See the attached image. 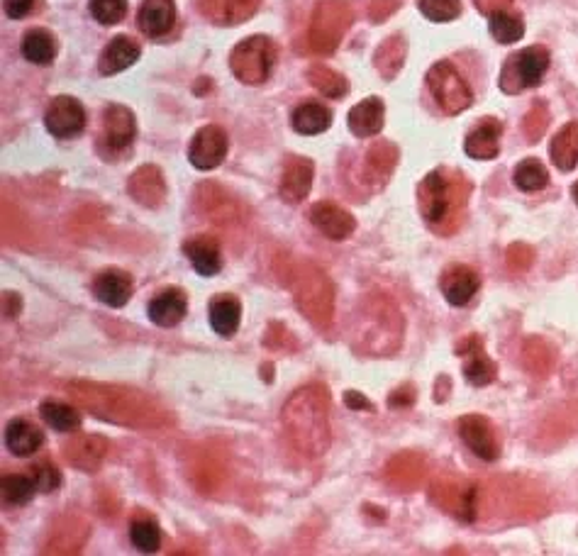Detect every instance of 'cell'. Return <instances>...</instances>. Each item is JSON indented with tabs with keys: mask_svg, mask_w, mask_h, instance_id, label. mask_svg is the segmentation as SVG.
<instances>
[{
	"mask_svg": "<svg viewBox=\"0 0 578 556\" xmlns=\"http://www.w3.org/2000/svg\"><path fill=\"white\" fill-rule=\"evenodd\" d=\"M330 398L322 386H305L286 400L281 422L286 437L303 457H322L330 447Z\"/></svg>",
	"mask_w": 578,
	"mask_h": 556,
	"instance_id": "1",
	"label": "cell"
},
{
	"mask_svg": "<svg viewBox=\"0 0 578 556\" xmlns=\"http://www.w3.org/2000/svg\"><path fill=\"white\" fill-rule=\"evenodd\" d=\"M71 393L100 420L132 427L164 425V408H159L152 398L132 391V388L100 386V383H71Z\"/></svg>",
	"mask_w": 578,
	"mask_h": 556,
	"instance_id": "2",
	"label": "cell"
},
{
	"mask_svg": "<svg viewBox=\"0 0 578 556\" xmlns=\"http://www.w3.org/2000/svg\"><path fill=\"white\" fill-rule=\"evenodd\" d=\"M471 186L461 174H447L444 169L427 174L418 186V205L430 227L449 235L459 225L461 213L469 200Z\"/></svg>",
	"mask_w": 578,
	"mask_h": 556,
	"instance_id": "3",
	"label": "cell"
},
{
	"mask_svg": "<svg viewBox=\"0 0 578 556\" xmlns=\"http://www.w3.org/2000/svg\"><path fill=\"white\" fill-rule=\"evenodd\" d=\"M359 318V344L369 354H393L400 347V335H403V322H400V310L391 298L376 293L361 305Z\"/></svg>",
	"mask_w": 578,
	"mask_h": 556,
	"instance_id": "4",
	"label": "cell"
},
{
	"mask_svg": "<svg viewBox=\"0 0 578 556\" xmlns=\"http://www.w3.org/2000/svg\"><path fill=\"white\" fill-rule=\"evenodd\" d=\"M293 296L305 318L315 327L330 325L332 313H335V288L325 271L315 269V266H305L303 271H298L293 278Z\"/></svg>",
	"mask_w": 578,
	"mask_h": 556,
	"instance_id": "5",
	"label": "cell"
},
{
	"mask_svg": "<svg viewBox=\"0 0 578 556\" xmlns=\"http://www.w3.org/2000/svg\"><path fill=\"white\" fill-rule=\"evenodd\" d=\"M354 13L347 0H325L315 8L310 22V47L318 54H332L352 27Z\"/></svg>",
	"mask_w": 578,
	"mask_h": 556,
	"instance_id": "6",
	"label": "cell"
},
{
	"mask_svg": "<svg viewBox=\"0 0 578 556\" xmlns=\"http://www.w3.org/2000/svg\"><path fill=\"white\" fill-rule=\"evenodd\" d=\"M276 54H279V49H276V44L269 37H247V40L232 49L230 69L242 83L257 86V83H264L271 76Z\"/></svg>",
	"mask_w": 578,
	"mask_h": 556,
	"instance_id": "7",
	"label": "cell"
},
{
	"mask_svg": "<svg viewBox=\"0 0 578 556\" xmlns=\"http://www.w3.org/2000/svg\"><path fill=\"white\" fill-rule=\"evenodd\" d=\"M549 69V52L544 47H527L522 52L508 57L500 69V91L503 93H520L525 88H535L542 83L544 74Z\"/></svg>",
	"mask_w": 578,
	"mask_h": 556,
	"instance_id": "8",
	"label": "cell"
},
{
	"mask_svg": "<svg viewBox=\"0 0 578 556\" xmlns=\"http://www.w3.org/2000/svg\"><path fill=\"white\" fill-rule=\"evenodd\" d=\"M427 86H430L432 96L437 105L447 115H459L474 103V93H471L469 83L461 79V74L454 69L449 61H439L427 74Z\"/></svg>",
	"mask_w": 578,
	"mask_h": 556,
	"instance_id": "9",
	"label": "cell"
},
{
	"mask_svg": "<svg viewBox=\"0 0 578 556\" xmlns=\"http://www.w3.org/2000/svg\"><path fill=\"white\" fill-rule=\"evenodd\" d=\"M432 500L444 510V513L459 517V520L471 522L476 517V486L466 483L464 478L442 476L432 483Z\"/></svg>",
	"mask_w": 578,
	"mask_h": 556,
	"instance_id": "10",
	"label": "cell"
},
{
	"mask_svg": "<svg viewBox=\"0 0 578 556\" xmlns=\"http://www.w3.org/2000/svg\"><path fill=\"white\" fill-rule=\"evenodd\" d=\"M44 127L52 137L69 139L81 135L86 127V110L76 98L59 96L49 103L47 113H44Z\"/></svg>",
	"mask_w": 578,
	"mask_h": 556,
	"instance_id": "11",
	"label": "cell"
},
{
	"mask_svg": "<svg viewBox=\"0 0 578 556\" xmlns=\"http://www.w3.org/2000/svg\"><path fill=\"white\" fill-rule=\"evenodd\" d=\"M459 437L466 447L483 461H496L500 457V442L491 422L483 415H464L457 425Z\"/></svg>",
	"mask_w": 578,
	"mask_h": 556,
	"instance_id": "12",
	"label": "cell"
},
{
	"mask_svg": "<svg viewBox=\"0 0 578 556\" xmlns=\"http://www.w3.org/2000/svg\"><path fill=\"white\" fill-rule=\"evenodd\" d=\"M227 154V135L218 125H205L196 132L191 147H188V159L200 171H210L222 164Z\"/></svg>",
	"mask_w": 578,
	"mask_h": 556,
	"instance_id": "13",
	"label": "cell"
},
{
	"mask_svg": "<svg viewBox=\"0 0 578 556\" xmlns=\"http://www.w3.org/2000/svg\"><path fill=\"white\" fill-rule=\"evenodd\" d=\"M105 457H108V442L98 435H79L64 444V459L86 474H96Z\"/></svg>",
	"mask_w": 578,
	"mask_h": 556,
	"instance_id": "14",
	"label": "cell"
},
{
	"mask_svg": "<svg viewBox=\"0 0 578 556\" xmlns=\"http://www.w3.org/2000/svg\"><path fill=\"white\" fill-rule=\"evenodd\" d=\"M310 222H313L315 227L325 235L327 239H347L352 235L354 230H357V220H354V215L349 213V210L339 208L337 203H330V200H325V203H315L313 208H310Z\"/></svg>",
	"mask_w": 578,
	"mask_h": 556,
	"instance_id": "15",
	"label": "cell"
},
{
	"mask_svg": "<svg viewBox=\"0 0 578 556\" xmlns=\"http://www.w3.org/2000/svg\"><path fill=\"white\" fill-rule=\"evenodd\" d=\"M137 122L130 108L125 105H110L103 115V139L110 152H122L135 142Z\"/></svg>",
	"mask_w": 578,
	"mask_h": 556,
	"instance_id": "16",
	"label": "cell"
},
{
	"mask_svg": "<svg viewBox=\"0 0 578 556\" xmlns=\"http://www.w3.org/2000/svg\"><path fill=\"white\" fill-rule=\"evenodd\" d=\"M457 352L464 357V376L471 386H488V383L496 381V364H493L491 357L483 352L481 339L476 335H471L469 339L459 344Z\"/></svg>",
	"mask_w": 578,
	"mask_h": 556,
	"instance_id": "17",
	"label": "cell"
},
{
	"mask_svg": "<svg viewBox=\"0 0 578 556\" xmlns=\"http://www.w3.org/2000/svg\"><path fill=\"white\" fill-rule=\"evenodd\" d=\"M313 174H315L313 161L305 157H288L286 166H283V176H281V186H279L281 198L291 205L305 200V196L310 193V186H313Z\"/></svg>",
	"mask_w": 578,
	"mask_h": 556,
	"instance_id": "18",
	"label": "cell"
},
{
	"mask_svg": "<svg viewBox=\"0 0 578 556\" xmlns=\"http://www.w3.org/2000/svg\"><path fill=\"white\" fill-rule=\"evenodd\" d=\"M479 286H481L479 274H476L471 266H464V264L449 266V269L442 274V281H439V288H442L447 303L457 305V308L471 303V298L476 296Z\"/></svg>",
	"mask_w": 578,
	"mask_h": 556,
	"instance_id": "19",
	"label": "cell"
},
{
	"mask_svg": "<svg viewBox=\"0 0 578 556\" xmlns=\"http://www.w3.org/2000/svg\"><path fill=\"white\" fill-rule=\"evenodd\" d=\"M127 191H130V196L135 198L140 205H144V208H152V210L159 208L166 198L164 174H161L157 166H152V164L140 166V169L130 176Z\"/></svg>",
	"mask_w": 578,
	"mask_h": 556,
	"instance_id": "20",
	"label": "cell"
},
{
	"mask_svg": "<svg viewBox=\"0 0 578 556\" xmlns=\"http://www.w3.org/2000/svg\"><path fill=\"white\" fill-rule=\"evenodd\" d=\"M176 22V5L174 0H144L140 13H137V25L147 37L169 35Z\"/></svg>",
	"mask_w": 578,
	"mask_h": 556,
	"instance_id": "21",
	"label": "cell"
},
{
	"mask_svg": "<svg viewBox=\"0 0 578 556\" xmlns=\"http://www.w3.org/2000/svg\"><path fill=\"white\" fill-rule=\"evenodd\" d=\"M261 0H200V10L215 25H240L259 10Z\"/></svg>",
	"mask_w": 578,
	"mask_h": 556,
	"instance_id": "22",
	"label": "cell"
},
{
	"mask_svg": "<svg viewBox=\"0 0 578 556\" xmlns=\"http://www.w3.org/2000/svg\"><path fill=\"white\" fill-rule=\"evenodd\" d=\"M186 308H188L186 293L179 291V288H166V291H161L157 298L149 300L147 315L154 325L176 327L183 318H186Z\"/></svg>",
	"mask_w": 578,
	"mask_h": 556,
	"instance_id": "23",
	"label": "cell"
},
{
	"mask_svg": "<svg viewBox=\"0 0 578 556\" xmlns=\"http://www.w3.org/2000/svg\"><path fill=\"white\" fill-rule=\"evenodd\" d=\"M93 293L100 303L110 305V308H122L132 298V278L120 269H108L93 281Z\"/></svg>",
	"mask_w": 578,
	"mask_h": 556,
	"instance_id": "24",
	"label": "cell"
},
{
	"mask_svg": "<svg viewBox=\"0 0 578 556\" xmlns=\"http://www.w3.org/2000/svg\"><path fill=\"white\" fill-rule=\"evenodd\" d=\"M86 539H88V522H83L81 517L64 515L57 525H54L52 537H49L47 542V552L57 554L79 552Z\"/></svg>",
	"mask_w": 578,
	"mask_h": 556,
	"instance_id": "25",
	"label": "cell"
},
{
	"mask_svg": "<svg viewBox=\"0 0 578 556\" xmlns=\"http://www.w3.org/2000/svg\"><path fill=\"white\" fill-rule=\"evenodd\" d=\"M500 135H503V125L498 120H483L466 137L464 149L471 159H496L500 152Z\"/></svg>",
	"mask_w": 578,
	"mask_h": 556,
	"instance_id": "26",
	"label": "cell"
},
{
	"mask_svg": "<svg viewBox=\"0 0 578 556\" xmlns=\"http://www.w3.org/2000/svg\"><path fill=\"white\" fill-rule=\"evenodd\" d=\"M44 444V435L40 427L30 420L15 417L5 425V447L15 454V457H32Z\"/></svg>",
	"mask_w": 578,
	"mask_h": 556,
	"instance_id": "27",
	"label": "cell"
},
{
	"mask_svg": "<svg viewBox=\"0 0 578 556\" xmlns=\"http://www.w3.org/2000/svg\"><path fill=\"white\" fill-rule=\"evenodd\" d=\"M140 52H142V47L132 40V37H125V35L115 37V40L103 49V54H100V61H98L100 74L115 76V74H120V71L130 69V66L140 59Z\"/></svg>",
	"mask_w": 578,
	"mask_h": 556,
	"instance_id": "28",
	"label": "cell"
},
{
	"mask_svg": "<svg viewBox=\"0 0 578 556\" xmlns=\"http://www.w3.org/2000/svg\"><path fill=\"white\" fill-rule=\"evenodd\" d=\"M383 118H386L383 100L366 98L349 110V130L357 137H376L383 130Z\"/></svg>",
	"mask_w": 578,
	"mask_h": 556,
	"instance_id": "29",
	"label": "cell"
},
{
	"mask_svg": "<svg viewBox=\"0 0 578 556\" xmlns=\"http://www.w3.org/2000/svg\"><path fill=\"white\" fill-rule=\"evenodd\" d=\"M398 164V147L391 142H376L374 147L366 152V164H364V179L371 183L374 188L383 186L388 181V176L393 174Z\"/></svg>",
	"mask_w": 578,
	"mask_h": 556,
	"instance_id": "30",
	"label": "cell"
},
{
	"mask_svg": "<svg viewBox=\"0 0 578 556\" xmlns=\"http://www.w3.org/2000/svg\"><path fill=\"white\" fill-rule=\"evenodd\" d=\"M183 252L191 259L193 269L198 271L200 276H215L220 274L222 269V257H220V247L213 237H193L183 244Z\"/></svg>",
	"mask_w": 578,
	"mask_h": 556,
	"instance_id": "31",
	"label": "cell"
},
{
	"mask_svg": "<svg viewBox=\"0 0 578 556\" xmlns=\"http://www.w3.org/2000/svg\"><path fill=\"white\" fill-rule=\"evenodd\" d=\"M242 305L232 296H218L210 300V325L220 337H232L240 330Z\"/></svg>",
	"mask_w": 578,
	"mask_h": 556,
	"instance_id": "32",
	"label": "cell"
},
{
	"mask_svg": "<svg viewBox=\"0 0 578 556\" xmlns=\"http://www.w3.org/2000/svg\"><path fill=\"white\" fill-rule=\"evenodd\" d=\"M552 161L561 171H571L578 166V122H566L564 127L554 135L549 144Z\"/></svg>",
	"mask_w": 578,
	"mask_h": 556,
	"instance_id": "33",
	"label": "cell"
},
{
	"mask_svg": "<svg viewBox=\"0 0 578 556\" xmlns=\"http://www.w3.org/2000/svg\"><path fill=\"white\" fill-rule=\"evenodd\" d=\"M20 52H22V57H25L27 61H32V64L49 66L54 61V57H57V42H54L52 32L42 30V27H35V30H30L25 37H22Z\"/></svg>",
	"mask_w": 578,
	"mask_h": 556,
	"instance_id": "34",
	"label": "cell"
},
{
	"mask_svg": "<svg viewBox=\"0 0 578 556\" xmlns=\"http://www.w3.org/2000/svg\"><path fill=\"white\" fill-rule=\"evenodd\" d=\"M293 130L298 135H320L332 125V113L320 103H303L300 108L293 110Z\"/></svg>",
	"mask_w": 578,
	"mask_h": 556,
	"instance_id": "35",
	"label": "cell"
},
{
	"mask_svg": "<svg viewBox=\"0 0 578 556\" xmlns=\"http://www.w3.org/2000/svg\"><path fill=\"white\" fill-rule=\"evenodd\" d=\"M130 539H132V544H135L137 552H144V554L157 552V549L161 547L159 522L147 513H140L137 517H132Z\"/></svg>",
	"mask_w": 578,
	"mask_h": 556,
	"instance_id": "36",
	"label": "cell"
},
{
	"mask_svg": "<svg viewBox=\"0 0 578 556\" xmlns=\"http://www.w3.org/2000/svg\"><path fill=\"white\" fill-rule=\"evenodd\" d=\"M405 52H408V47H405L403 37H398V35L388 37V40L376 49V69H379V74L383 76V79L391 81L393 76L403 69Z\"/></svg>",
	"mask_w": 578,
	"mask_h": 556,
	"instance_id": "37",
	"label": "cell"
},
{
	"mask_svg": "<svg viewBox=\"0 0 578 556\" xmlns=\"http://www.w3.org/2000/svg\"><path fill=\"white\" fill-rule=\"evenodd\" d=\"M308 81L315 91H320L322 96H327V98H344L349 91L347 79H344L342 74H337V71H332L330 66H325V64L310 66Z\"/></svg>",
	"mask_w": 578,
	"mask_h": 556,
	"instance_id": "38",
	"label": "cell"
},
{
	"mask_svg": "<svg viewBox=\"0 0 578 556\" xmlns=\"http://www.w3.org/2000/svg\"><path fill=\"white\" fill-rule=\"evenodd\" d=\"M40 415L54 432H76L81 427L79 410L71 408V405H66V403H57V400H47V403H42Z\"/></svg>",
	"mask_w": 578,
	"mask_h": 556,
	"instance_id": "39",
	"label": "cell"
},
{
	"mask_svg": "<svg viewBox=\"0 0 578 556\" xmlns=\"http://www.w3.org/2000/svg\"><path fill=\"white\" fill-rule=\"evenodd\" d=\"M513 181L520 191L535 193V191H542V188H547L549 171L539 159H525L515 166Z\"/></svg>",
	"mask_w": 578,
	"mask_h": 556,
	"instance_id": "40",
	"label": "cell"
},
{
	"mask_svg": "<svg viewBox=\"0 0 578 556\" xmlns=\"http://www.w3.org/2000/svg\"><path fill=\"white\" fill-rule=\"evenodd\" d=\"M37 493L35 478L22 476V474H10L3 478V503L10 508H20V505L30 503Z\"/></svg>",
	"mask_w": 578,
	"mask_h": 556,
	"instance_id": "41",
	"label": "cell"
},
{
	"mask_svg": "<svg viewBox=\"0 0 578 556\" xmlns=\"http://www.w3.org/2000/svg\"><path fill=\"white\" fill-rule=\"evenodd\" d=\"M522 359H525V366L530 374H537V376H547L549 371H552L554 366V349L549 347L544 339H530V342L525 344V354H522Z\"/></svg>",
	"mask_w": 578,
	"mask_h": 556,
	"instance_id": "42",
	"label": "cell"
},
{
	"mask_svg": "<svg viewBox=\"0 0 578 556\" xmlns=\"http://www.w3.org/2000/svg\"><path fill=\"white\" fill-rule=\"evenodd\" d=\"M488 27H491V35L496 37L500 44H515L518 40H522V35H525V22H522L520 15L513 13L491 15Z\"/></svg>",
	"mask_w": 578,
	"mask_h": 556,
	"instance_id": "43",
	"label": "cell"
},
{
	"mask_svg": "<svg viewBox=\"0 0 578 556\" xmlns=\"http://www.w3.org/2000/svg\"><path fill=\"white\" fill-rule=\"evenodd\" d=\"M420 13L432 22L457 20L461 13L459 0H420Z\"/></svg>",
	"mask_w": 578,
	"mask_h": 556,
	"instance_id": "44",
	"label": "cell"
},
{
	"mask_svg": "<svg viewBox=\"0 0 578 556\" xmlns=\"http://www.w3.org/2000/svg\"><path fill=\"white\" fill-rule=\"evenodd\" d=\"M91 15L100 25H118L127 15V0H91Z\"/></svg>",
	"mask_w": 578,
	"mask_h": 556,
	"instance_id": "45",
	"label": "cell"
},
{
	"mask_svg": "<svg viewBox=\"0 0 578 556\" xmlns=\"http://www.w3.org/2000/svg\"><path fill=\"white\" fill-rule=\"evenodd\" d=\"M549 125V110L544 103H535V108L525 115V122H522V130H525L527 142H539V137L544 135Z\"/></svg>",
	"mask_w": 578,
	"mask_h": 556,
	"instance_id": "46",
	"label": "cell"
},
{
	"mask_svg": "<svg viewBox=\"0 0 578 556\" xmlns=\"http://www.w3.org/2000/svg\"><path fill=\"white\" fill-rule=\"evenodd\" d=\"M35 483L37 491L40 493H54L61 486V471L52 461H42V464L35 466Z\"/></svg>",
	"mask_w": 578,
	"mask_h": 556,
	"instance_id": "47",
	"label": "cell"
},
{
	"mask_svg": "<svg viewBox=\"0 0 578 556\" xmlns=\"http://www.w3.org/2000/svg\"><path fill=\"white\" fill-rule=\"evenodd\" d=\"M532 259H535V252H532L527 244H513V247L508 249V264L510 269L515 271H525L527 266L532 264Z\"/></svg>",
	"mask_w": 578,
	"mask_h": 556,
	"instance_id": "48",
	"label": "cell"
},
{
	"mask_svg": "<svg viewBox=\"0 0 578 556\" xmlns=\"http://www.w3.org/2000/svg\"><path fill=\"white\" fill-rule=\"evenodd\" d=\"M415 403V391H413V386H403V388H398V391H393L391 393V398H388V405L391 408H398V410H403V408H410V405Z\"/></svg>",
	"mask_w": 578,
	"mask_h": 556,
	"instance_id": "49",
	"label": "cell"
},
{
	"mask_svg": "<svg viewBox=\"0 0 578 556\" xmlns=\"http://www.w3.org/2000/svg\"><path fill=\"white\" fill-rule=\"evenodd\" d=\"M32 5H35V0H5V15H8L10 20H20L25 18L27 13L32 10Z\"/></svg>",
	"mask_w": 578,
	"mask_h": 556,
	"instance_id": "50",
	"label": "cell"
},
{
	"mask_svg": "<svg viewBox=\"0 0 578 556\" xmlns=\"http://www.w3.org/2000/svg\"><path fill=\"white\" fill-rule=\"evenodd\" d=\"M474 5L479 8V13L483 15H496V13H505V10L513 5V0H474Z\"/></svg>",
	"mask_w": 578,
	"mask_h": 556,
	"instance_id": "51",
	"label": "cell"
},
{
	"mask_svg": "<svg viewBox=\"0 0 578 556\" xmlns=\"http://www.w3.org/2000/svg\"><path fill=\"white\" fill-rule=\"evenodd\" d=\"M400 5V0H374V5H371V18H374L376 22L383 20V18H388V15L393 13Z\"/></svg>",
	"mask_w": 578,
	"mask_h": 556,
	"instance_id": "52",
	"label": "cell"
},
{
	"mask_svg": "<svg viewBox=\"0 0 578 556\" xmlns=\"http://www.w3.org/2000/svg\"><path fill=\"white\" fill-rule=\"evenodd\" d=\"M344 403H347L352 410H371V408H374V405H371L369 400H366V398L361 396V393H357V391H347V393H344Z\"/></svg>",
	"mask_w": 578,
	"mask_h": 556,
	"instance_id": "53",
	"label": "cell"
},
{
	"mask_svg": "<svg viewBox=\"0 0 578 556\" xmlns=\"http://www.w3.org/2000/svg\"><path fill=\"white\" fill-rule=\"evenodd\" d=\"M3 308H5V315H8V318H15V315L20 313V296L18 293H5L3 296Z\"/></svg>",
	"mask_w": 578,
	"mask_h": 556,
	"instance_id": "54",
	"label": "cell"
},
{
	"mask_svg": "<svg viewBox=\"0 0 578 556\" xmlns=\"http://www.w3.org/2000/svg\"><path fill=\"white\" fill-rule=\"evenodd\" d=\"M571 193H574V200H576V205H578V181L574 183V188H571Z\"/></svg>",
	"mask_w": 578,
	"mask_h": 556,
	"instance_id": "55",
	"label": "cell"
}]
</instances>
